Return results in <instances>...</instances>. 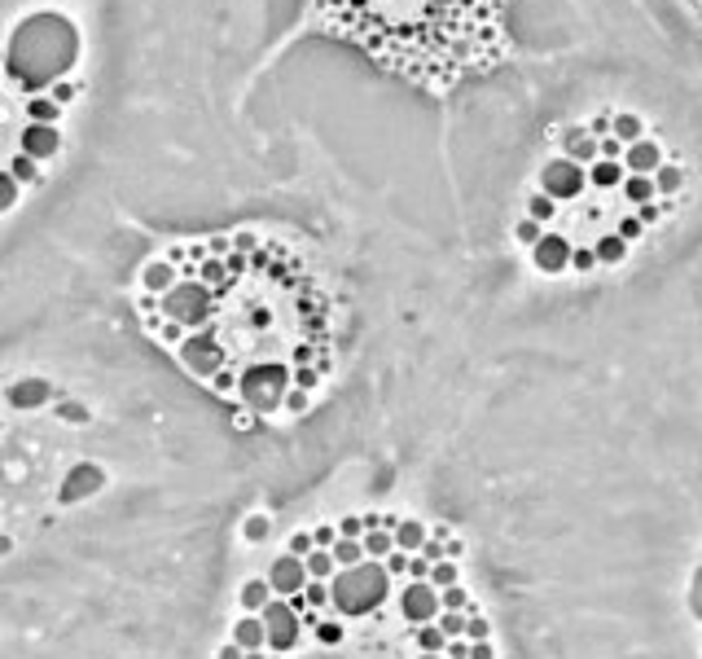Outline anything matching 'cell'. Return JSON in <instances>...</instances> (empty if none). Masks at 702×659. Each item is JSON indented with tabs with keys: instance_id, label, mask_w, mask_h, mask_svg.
I'll list each match as a JSON object with an SVG mask.
<instances>
[{
	"instance_id": "cell-5",
	"label": "cell",
	"mask_w": 702,
	"mask_h": 659,
	"mask_svg": "<svg viewBox=\"0 0 702 659\" xmlns=\"http://www.w3.org/2000/svg\"><path fill=\"white\" fill-rule=\"evenodd\" d=\"M400 616L408 620V625H435L439 616H444V602H439V589L426 580V585H417V580H408L404 589H400Z\"/></svg>"
},
{
	"instance_id": "cell-25",
	"label": "cell",
	"mask_w": 702,
	"mask_h": 659,
	"mask_svg": "<svg viewBox=\"0 0 702 659\" xmlns=\"http://www.w3.org/2000/svg\"><path fill=\"white\" fill-rule=\"evenodd\" d=\"M57 418H62V422H75V426H84L93 413H88L80 400H62V404H57Z\"/></svg>"
},
{
	"instance_id": "cell-9",
	"label": "cell",
	"mask_w": 702,
	"mask_h": 659,
	"mask_svg": "<svg viewBox=\"0 0 702 659\" xmlns=\"http://www.w3.org/2000/svg\"><path fill=\"white\" fill-rule=\"evenodd\" d=\"M49 395H53L49 379H18V383H9L4 400H9V409H40Z\"/></svg>"
},
{
	"instance_id": "cell-27",
	"label": "cell",
	"mask_w": 702,
	"mask_h": 659,
	"mask_svg": "<svg viewBox=\"0 0 702 659\" xmlns=\"http://www.w3.org/2000/svg\"><path fill=\"white\" fill-rule=\"evenodd\" d=\"M312 549H317V536H312V532H294L290 545H286V554H299V558H308Z\"/></svg>"
},
{
	"instance_id": "cell-16",
	"label": "cell",
	"mask_w": 702,
	"mask_h": 659,
	"mask_svg": "<svg viewBox=\"0 0 702 659\" xmlns=\"http://www.w3.org/2000/svg\"><path fill=\"white\" fill-rule=\"evenodd\" d=\"M334 558H339V567L347 571V567H360V563H369V554H364V540H351V536H343L334 549H330Z\"/></svg>"
},
{
	"instance_id": "cell-3",
	"label": "cell",
	"mask_w": 702,
	"mask_h": 659,
	"mask_svg": "<svg viewBox=\"0 0 702 659\" xmlns=\"http://www.w3.org/2000/svg\"><path fill=\"white\" fill-rule=\"evenodd\" d=\"M294 387V370L290 365H255L241 374V392L237 400L255 413H272V409H286V395Z\"/></svg>"
},
{
	"instance_id": "cell-31",
	"label": "cell",
	"mask_w": 702,
	"mask_h": 659,
	"mask_svg": "<svg viewBox=\"0 0 702 659\" xmlns=\"http://www.w3.org/2000/svg\"><path fill=\"white\" fill-rule=\"evenodd\" d=\"M308 404H312V392L290 387V395H286V413H308Z\"/></svg>"
},
{
	"instance_id": "cell-7",
	"label": "cell",
	"mask_w": 702,
	"mask_h": 659,
	"mask_svg": "<svg viewBox=\"0 0 702 659\" xmlns=\"http://www.w3.org/2000/svg\"><path fill=\"white\" fill-rule=\"evenodd\" d=\"M576 260V247L562 238V234H545L536 247H531V264L540 268V272H549V277H558V272H567Z\"/></svg>"
},
{
	"instance_id": "cell-2",
	"label": "cell",
	"mask_w": 702,
	"mask_h": 659,
	"mask_svg": "<svg viewBox=\"0 0 702 659\" xmlns=\"http://www.w3.org/2000/svg\"><path fill=\"white\" fill-rule=\"evenodd\" d=\"M391 571L386 563H360V567H347L330 580L334 589V611L347 616V620H360V616H378V607L386 602V589H391Z\"/></svg>"
},
{
	"instance_id": "cell-38",
	"label": "cell",
	"mask_w": 702,
	"mask_h": 659,
	"mask_svg": "<svg viewBox=\"0 0 702 659\" xmlns=\"http://www.w3.org/2000/svg\"><path fill=\"white\" fill-rule=\"evenodd\" d=\"M422 659H448V655H422Z\"/></svg>"
},
{
	"instance_id": "cell-36",
	"label": "cell",
	"mask_w": 702,
	"mask_h": 659,
	"mask_svg": "<svg viewBox=\"0 0 702 659\" xmlns=\"http://www.w3.org/2000/svg\"><path fill=\"white\" fill-rule=\"evenodd\" d=\"M216 659H246V651H241L237 642H229V647H220V655Z\"/></svg>"
},
{
	"instance_id": "cell-33",
	"label": "cell",
	"mask_w": 702,
	"mask_h": 659,
	"mask_svg": "<svg viewBox=\"0 0 702 659\" xmlns=\"http://www.w3.org/2000/svg\"><path fill=\"white\" fill-rule=\"evenodd\" d=\"M448 659H469V642L466 638H457V642H448V651H444Z\"/></svg>"
},
{
	"instance_id": "cell-15",
	"label": "cell",
	"mask_w": 702,
	"mask_h": 659,
	"mask_svg": "<svg viewBox=\"0 0 702 659\" xmlns=\"http://www.w3.org/2000/svg\"><path fill=\"white\" fill-rule=\"evenodd\" d=\"M417 651H422V655H444V651H448V633H444L439 625H422V629H417Z\"/></svg>"
},
{
	"instance_id": "cell-13",
	"label": "cell",
	"mask_w": 702,
	"mask_h": 659,
	"mask_svg": "<svg viewBox=\"0 0 702 659\" xmlns=\"http://www.w3.org/2000/svg\"><path fill=\"white\" fill-rule=\"evenodd\" d=\"M364 554H369L373 563H386V558L395 554V532H386V527L364 532Z\"/></svg>"
},
{
	"instance_id": "cell-26",
	"label": "cell",
	"mask_w": 702,
	"mask_h": 659,
	"mask_svg": "<svg viewBox=\"0 0 702 659\" xmlns=\"http://www.w3.org/2000/svg\"><path fill=\"white\" fill-rule=\"evenodd\" d=\"M466 642H492V625L478 616V611H469V629H466Z\"/></svg>"
},
{
	"instance_id": "cell-14",
	"label": "cell",
	"mask_w": 702,
	"mask_h": 659,
	"mask_svg": "<svg viewBox=\"0 0 702 659\" xmlns=\"http://www.w3.org/2000/svg\"><path fill=\"white\" fill-rule=\"evenodd\" d=\"M303 563H308V576H312V580H334V576L343 571V567H339V558H334L330 549H312Z\"/></svg>"
},
{
	"instance_id": "cell-11",
	"label": "cell",
	"mask_w": 702,
	"mask_h": 659,
	"mask_svg": "<svg viewBox=\"0 0 702 659\" xmlns=\"http://www.w3.org/2000/svg\"><path fill=\"white\" fill-rule=\"evenodd\" d=\"M233 642L241 651H263V647H268V625H263V616H241L233 625Z\"/></svg>"
},
{
	"instance_id": "cell-34",
	"label": "cell",
	"mask_w": 702,
	"mask_h": 659,
	"mask_svg": "<svg viewBox=\"0 0 702 659\" xmlns=\"http://www.w3.org/2000/svg\"><path fill=\"white\" fill-rule=\"evenodd\" d=\"M255 426H259L255 409H241V413H237V431H255Z\"/></svg>"
},
{
	"instance_id": "cell-12",
	"label": "cell",
	"mask_w": 702,
	"mask_h": 659,
	"mask_svg": "<svg viewBox=\"0 0 702 659\" xmlns=\"http://www.w3.org/2000/svg\"><path fill=\"white\" fill-rule=\"evenodd\" d=\"M426 540H431V532L422 527V519H400V527H395V549L400 554H422Z\"/></svg>"
},
{
	"instance_id": "cell-39",
	"label": "cell",
	"mask_w": 702,
	"mask_h": 659,
	"mask_svg": "<svg viewBox=\"0 0 702 659\" xmlns=\"http://www.w3.org/2000/svg\"><path fill=\"white\" fill-rule=\"evenodd\" d=\"M268 659H281V655H268Z\"/></svg>"
},
{
	"instance_id": "cell-19",
	"label": "cell",
	"mask_w": 702,
	"mask_h": 659,
	"mask_svg": "<svg viewBox=\"0 0 702 659\" xmlns=\"http://www.w3.org/2000/svg\"><path fill=\"white\" fill-rule=\"evenodd\" d=\"M303 598H308V607H312V611L334 607V589H330V580H312V585L303 589Z\"/></svg>"
},
{
	"instance_id": "cell-8",
	"label": "cell",
	"mask_w": 702,
	"mask_h": 659,
	"mask_svg": "<svg viewBox=\"0 0 702 659\" xmlns=\"http://www.w3.org/2000/svg\"><path fill=\"white\" fill-rule=\"evenodd\" d=\"M102 484H106V471H102V466H88V462H84V466H71V475H66L62 488H57V502H66V506H71V502H84V497H93Z\"/></svg>"
},
{
	"instance_id": "cell-35",
	"label": "cell",
	"mask_w": 702,
	"mask_h": 659,
	"mask_svg": "<svg viewBox=\"0 0 702 659\" xmlns=\"http://www.w3.org/2000/svg\"><path fill=\"white\" fill-rule=\"evenodd\" d=\"M469 659H496L492 642H469Z\"/></svg>"
},
{
	"instance_id": "cell-18",
	"label": "cell",
	"mask_w": 702,
	"mask_h": 659,
	"mask_svg": "<svg viewBox=\"0 0 702 659\" xmlns=\"http://www.w3.org/2000/svg\"><path fill=\"white\" fill-rule=\"evenodd\" d=\"M444 633H448V642H457V638H466V629H469V611H444L439 620H435Z\"/></svg>"
},
{
	"instance_id": "cell-32",
	"label": "cell",
	"mask_w": 702,
	"mask_h": 659,
	"mask_svg": "<svg viewBox=\"0 0 702 659\" xmlns=\"http://www.w3.org/2000/svg\"><path fill=\"white\" fill-rule=\"evenodd\" d=\"M408 563H413V554H400V549H395V554L386 558V571H391V576H404V571H408Z\"/></svg>"
},
{
	"instance_id": "cell-1",
	"label": "cell",
	"mask_w": 702,
	"mask_h": 659,
	"mask_svg": "<svg viewBox=\"0 0 702 659\" xmlns=\"http://www.w3.org/2000/svg\"><path fill=\"white\" fill-rule=\"evenodd\" d=\"M505 13L509 0H308L312 31L431 93H453L509 62Z\"/></svg>"
},
{
	"instance_id": "cell-37",
	"label": "cell",
	"mask_w": 702,
	"mask_h": 659,
	"mask_svg": "<svg viewBox=\"0 0 702 659\" xmlns=\"http://www.w3.org/2000/svg\"><path fill=\"white\" fill-rule=\"evenodd\" d=\"M462 554H466V545H462V536H453L448 540V558H462Z\"/></svg>"
},
{
	"instance_id": "cell-20",
	"label": "cell",
	"mask_w": 702,
	"mask_h": 659,
	"mask_svg": "<svg viewBox=\"0 0 702 659\" xmlns=\"http://www.w3.org/2000/svg\"><path fill=\"white\" fill-rule=\"evenodd\" d=\"M268 532H272V519H268V515H250V519L241 524V536H246L250 545H259V540H268Z\"/></svg>"
},
{
	"instance_id": "cell-23",
	"label": "cell",
	"mask_w": 702,
	"mask_h": 659,
	"mask_svg": "<svg viewBox=\"0 0 702 659\" xmlns=\"http://www.w3.org/2000/svg\"><path fill=\"white\" fill-rule=\"evenodd\" d=\"M312 633H317V642H321V647H339V642L347 638V629H343L339 620H321Z\"/></svg>"
},
{
	"instance_id": "cell-22",
	"label": "cell",
	"mask_w": 702,
	"mask_h": 659,
	"mask_svg": "<svg viewBox=\"0 0 702 659\" xmlns=\"http://www.w3.org/2000/svg\"><path fill=\"white\" fill-rule=\"evenodd\" d=\"M321 379H325V365H299L294 370V387H303V392H317Z\"/></svg>"
},
{
	"instance_id": "cell-30",
	"label": "cell",
	"mask_w": 702,
	"mask_h": 659,
	"mask_svg": "<svg viewBox=\"0 0 702 659\" xmlns=\"http://www.w3.org/2000/svg\"><path fill=\"white\" fill-rule=\"evenodd\" d=\"M431 571H435V563H431V558H422V554H413V563H408V576H413L417 585H426V580H431Z\"/></svg>"
},
{
	"instance_id": "cell-29",
	"label": "cell",
	"mask_w": 702,
	"mask_h": 659,
	"mask_svg": "<svg viewBox=\"0 0 702 659\" xmlns=\"http://www.w3.org/2000/svg\"><path fill=\"white\" fill-rule=\"evenodd\" d=\"M339 532H343V536H351V540H364L369 524H364V515H347V519H339Z\"/></svg>"
},
{
	"instance_id": "cell-6",
	"label": "cell",
	"mask_w": 702,
	"mask_h": 659,
	"mask_svg": "<svg viewBox=\"0 0 702 659\" xmlns=\"http://www.w3.org/2000/svg\"><path fill=\"white\" fill-rule=\"evenodd\" d=\"M268 585H272L281 598H299V594L312 585V576H308V563H303L299 554H281V558L268 567Z\"/></svg>"
},
{
	"instance_id": "cell-21",
	"label": "cell",
	"mask_w": 702,
	"mask_h": 659,
	"mask_svg": "<svg viewBox=\"0 0 702 659\" xmlns=\"http://www.w3.org/2000/svg\"><path fill=\"white\" fill-rule=\"evenodd\" d=\"M439 602H444V611H474V602H469V594L462 589V585L439 589Z\"/></svg>"
},
{
	"instance_id": "cell-24",
	"label": "cell",
	"mask_w": 702,
	"mask_h": 659,
	"mask_svg": "<svg viewBox=\"0 0 702 659\" xmlns=\"http://www.w3.org/2000/svg\"><path fill=\"white\" fill-rule=\"evenodd\" d=\"M514 238H518V247H536V242L545 238V229H540L536 220H527V216H523V220L514 225Z\"/></svg>"
},
{
	"instance_id": "cell-10",
	"label": "cell",
	"mask_w": 702,
	"mask_h": 659,
	"mask_svg": "<svg viewBox=\"0 0 702 659\" xmlns=\"http://www.w3.org/2000/svg\"><path fill=\"white\" fill-rule=\"evenodd\" d=\"M277 598V589L268 585V576L263 580H246L241 589H237V602H241V616H263V607Z\"/></svg>"
},
{
	"instance_id": "cell-4",
	"label": "cell",
	"mask_w": 702,
	"mask_h": 659,
	"mask_svg": "<svg viewBox=\"0 0 702 659\" xmlns=\"http://www.w3.org/2000/svg\"><path fill=\"white\" fill-rule=\"evenodd\" d=\"M263 625H268V651H277V655L294 651L299 638H303V620H299V611L290 607V598H272V602L263 607Z\"/></svg>"
},
{
	"instance_id": "cell-17",
	"label": "cell",
	"mask_w": 702,
	"mask_h": 659,
	"mask_svg": "<svg viewBox=\"0 0 702 659\" xmlns=\"http://www.w3.org/2000/svg\"><path fill=\"white\" fill-rule=\"evenodd\" d=\"M431 585H435V589H453V585H462V567H457V558H444V563H435V571H431Z\"/></svg>"
},
{
	"instance_id": "cell-28",
	"label": "cell",
	"mask_w": 702,
	"mask_h": 659,
	"mask_svg": "<svg viewBox=\"0 0 702 659\" xmlns=\"http://www.w3.org/2000/svg\"><path fill=\"white\" fill-rule=\"evenodd\" d=\"M312 536H317V549H334V545L343 540V532H339V524H321L317 532H312Z\"/></svg>"
}]
</instances>
